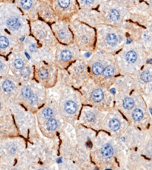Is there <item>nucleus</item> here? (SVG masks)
<instances>
[{
  "mask_svg": "<svg viewBox=\"0 0 152 170\" xmlns=\"http://www.w3.org/2000/svg\"><path fill=\"white\" fill-rule=\"evenodd\" d=\"M124 147L120 140L99 131L91 150V160L97 169H120Z\"/></svg>",
  "mask_w": 152,
  "mask_h": 170,
  "instance_id": "obj_1",
  "label": "nucleus"
},
{
  "mask_svg": "<svg viewBox=\"0 0 152 170\" xmlns=\"http://www.w3.org/2000/svg\"><path fill=\"white\" fill-rule=\"evenodd\" d=\"M57 98L60 113L67 123L75 125L77 124L82 107V94L69 84L66 69H59L56 85L47 89Z\"/></svg>",
  "mask_w": 152,
  "mask_h": 170,
  "instance_id": "obj_2",
  "label": "nucleus"
},
{
  "mask_svg": "<svg viewBox=\"0 0 152 170\" xmlns=\"http://www.w3.org/2000/svg\"><path fill=\"white\" fill-rule=\"evenodd\" d=\"M95 29L97 34L95 50L115 55L126 44V31L124 28L101 24Z\"/></svg>",
  "mask_w": 152,
  "mask_h": 170,
  "instance_id": "obj_3",
  "label": "nucleus"
},
{
  "mask_svg": "<svg viewBox=\"0 0 152 170\" xmlns=\"http://www.w3.org/2000/svg\"><path fill=\"white\" fill-rule=\"evenodd\" d=\"M0 25L5 27L21 42L31 34L30 22L14 5H4L0 7Z\"/></svg>",
  "mask_w": 152,
  "mask_h": 170,
  "instance_id": "obj_4",
  "label": "nucleus"
},
{
  "mask_svg": "<svg viewBox=\"0 0 152 170\" xmlns=\"http://www.w3.org/2000/svg\"><path fill=\"white\" fill-rule=\"evenodd\" d=\"M82 105L94 106L101 110L108 111L114 108V97L109 89L100 86L90 78L79 89Z\"/></svg>",
  "mask_w": 152,
  "mask_h": 170,
  "instance_id": "obj_5",
  "label": "nucleus"
},
{
  "mask_svg": "<svg viewBox=\"0 0 152 170\" xmlns=\"http://www.w3.org/2000/svg\"><path fill=\"white\" fill-rule=\"evenodd\" d=\"M97 10L101 13L104 24L121 28H125L129 16L127 7L115 0H104Z\"/></svg>",
  "mask_w": 152,
  "mask_h": 170,
  "instance_id": "obj_6",
  "label": "nucleus"
},
{
  "mask_svg": "<svg viewBox=\"0 0 152 170\" xmlns=\"http://www.w3.org/2000/svg\"><path fill=\"white\" fill-rule=\"evenodd\" d=\"M69 25L73 34L74 43L81 51L94 53L96 47V29L76 18H72Z\"/></svg>",
  "mask_w": 152,
  "mask_h": 170,
  "instance_id": "obj_7",
  "label": "nucleus"
},
{
  "mask_svg": "<svg viewBox=\"0 0 152 170\" xmlns=\"http://www.w3.org/2000/svg\"><path fill=\"white\" fill-rule=\"evenodd\" d=\"M114 57L121 75L132 74L139 63V53L138 49L133 47L132 43L125 44Z\"/></svg>",
  "mask_w": 152,
  "mask_h": 170,
  "instance_id": "obj_8",
  "label": "nucleus"
},
{
  "mask_svg": "<svg viewBox=\"0 0 152 170\" xmlns=\"http://www.w3.org/2000/svg\"><path fill=\"white\" fill-rule=\"evenodd\" d=\"M128 128V122L126 117L119 110L113 108L107 112L103 121L101 131L112 136L114 138L120 139Z\"/></svg>",
  "mask_w": 152,
  "mask_h": 170,
  "instance_id": "obj_9",
  "label": "nucleus"
},
{
  "mask_svg": "<svg viewBox=\"0 0 152 170\" xmlns=\"http://www.w3.org/2000/svg\"><path fill=\"white\" fill-rule=\"evenodd\" d=\"M22 47L34 64L40 61L53 62L55 50L43 47L31 34L27 36L22 41Z\"/></svg>",
  "mask_w": 152,
  "mask_h": 170,
  "instance_id": "obj_10",
  "label": "nucleus"
},
{
  "mask_svg": "<svg viewBox=\"0 0 152 170\" xmlns=\"http://www.w3.org/2000/svg\"><path fill=\"white\" fill-rule=\"evenodd\" d=\"M30 28L31 34L40 44L46 48L55 50L59 42L53 34L50 25L40 19H37L30 22Z\"/></svg>",
  "mask_w": 152,
  "mask_h": 170,
  "instance_id": "obj_11",
  "label": "nucleus"
},
{
  "mask_svg": "<svg viewBox=\"0 0 152 170\" xmlns=\"http://www.w3.org/2000/svg\"><path fill=\"white\" fill-rule=\"evenodd\" d=\"M59 69L53 62L40 61L34 64V79L47 89L56 85Z\"/></svg>",
  "mask_w": 152,
  "mask_h": 170,
  "instance_id": "obj_12",
  "label": "nucleus"
},
{
  "mask_svg": "<svg viewBox=\"0 0 152 170\" xmlns=\"http://www.w3.org/2000/svg\"><path fill=\"white\" fill-rule=\"evenodd\" d=\"M82 56V51L75 43L62 44L58 43L55 49L53 63L59 69L65 70Z\"/></svg>",
  "mask_w": 152,
  "mask_h": 170,
  "instance_id": "obj_13",
  "label": "nucleus"
},
{
  "mask_svg": "<svg viewBox=\"0 0 152 170\" xmlns=\"http://www.w3.org/2000/svg\"><path fill=\"white\" fill-rule=\"evenodd\" d=\"M69 84L76 89H80L82 85L90 79L88 59L83 56L75 60L66 69Z\"/></svg>",
  "mask_w": 152,
  "mask_h": 170,
  "instance_id": "obj_14",
  "label": "nucleus"
},
{
  "mask_svg": "<svg viewBox=\"0 0 152 170\" xmlns=\"http://www.w3.org/2000/svg\"><path fill=\"white\" fill-rule=\"evenodd\" d=\"M107 112L94 106L83 105L77 123L97 132L101 131L103 121Z\"/></svg>",
  "mask_w": 152,
  "mask_h": 170,
  "instance_id": "obj_15",
  "label": "nucleus"
},
{
  "mask_svg": "<svg viewBox=\"0 0 152 170\" xmlns=\"http://www.w3.org/2000/svg\"><path fill=\"white\" fill-rule=\"evenodd\" d=\"M48 3L60 19L71 21L78 12L76 0H43Z\"/></svg>",
  "mask_w": 152,
  "mask_h": 170,
  "instance_id": "obj_16",
  "label": "nucleus"
},
{
  "mask_svg": "<svg viewBox=\"0 0 152 170\" xmlns=\"http://www.w3.org/2000/svg\"><path fill=\"white\" fill-rule=\"evenodd\" d=\"M113 54L95 50L91 57L88 59V69H89L90 78L93 80L97 79L101 75L104 68L108 64L109 61L112 58Z\"/></svg>",
  "mask_w": 152,
  "mask_h": 170,
  "instance_id": "obj_17",
  "label": "nucleus"
},
{
  "mask_svg": "<svg viewBox=\"0 0 152 170\" xmlns=\"http://www.w3.org/2000/svg\"><path fill=\"white\" fill-rule=\"evenodd\" d=\"M59 114H61V113L59 108L57 98L51 93L47 91V101L35 113L37 125L42 124L43 122Z\"/></svg>",
  "mask_w": 152,
  "mask_h": 170,
  "instance_id": "obj_18",
  "label": "nucleus"
},
{
  "mask_svg": "<svg viewBox=\"0 0 152 170\" xmlns=\"http://www.w3.org/2000/svg\"><path fill=\"white\" fill-rule=\"evenodd\" d=\"M67 122L65 121L61 114L53 117L42 124L37 125L40 132L44 136L50 139H55L58 137L59 133L66 127Z\"/></svg>",
  "mask_w": 152,
  "mask_h": 170,
  "instance_id": "obj_19",
  "label": "nucleus"
},
{
  "mask_svg": "<svg viewBox=\"0 0 152 170\" xmlns=\"http://www.w3.org/2000/svg\"><path fill=\"white\" fill-rule=\"evenodd\" d=\"M75 140L78 147L85 151L91 152L97 132L78 123L75 125Z\"/></svg>",
  "mask_w": 152,
  "mask_h": 170,
  "instance_id": "obj_20",
  "label": "nucleus"
},
{
  "mask_svg": "<svg viewBox=\"0 0 152 170\" xmlns=\"http://www.w3.org/2000/svg\"><path fill=\"white\" fill-rule=\"evenodd\" d=\"M119 75H120V69L113 55L109 61L108 64L104 68L101 75L94 81L100 86L108 89L113 85L116 78Z\"/></svg>",
  "mask_w": 152,
  "mask_h": 170,
  "instance_id": "obj_21",
  "label": "nucleus"
},
{
  "mask_svg": "<svg viewBox=\"0 0 152 170\" xmlns=\"http://www.w3.org/2000/svg\"><path fill=\"white\" fill-rule=\"evenodd\" d=\"M69 23L70 21L59 19L50 25L53 34L59 44H71L74 43L73 34Z\"/></svg>",
  "mask_w": 152,
  "mask_h": 170,
  "instance_id": "obj_22",
  "label": "nucleus"
},
{
  "mask_svg": "<svg viewBox=\"0 0 152 170\" xmlns=\"http://www.w3.org/2000/svg\"><path fill=\"white\" fill-rule=\"evenodd\" d=\"M16 6L21 11L29 22L35 21L38 18L40 0H16Z\"/></svg>",
  "mask_w": 152,
  "mask_h": 170,
  "instance_id": "obj_23",
  "label": "nucleus"
},
{
  "mask_svg": "<svg viewBox=\"0 0 152 170\" xmlns=\"http://www.w3.org/2000/svg\"><path fill=\"white\" fill-rule=\"evenodd\" d=\"M73 18L78 19L94 28L97 25L104 24L101 13L97 9H79Z\"/></svg>",
  "mask_w": 152,
  "mask_h": 170,
  "instance_id": "obj_24",
  "label": "nucleus"
},
{
  "mask_svg": "<svg viewBox=\"0 0 152 170\" xmlns=\"http://www.w3.org/2000/svg\"><path fill=\"white\" fill-rule=\"evenodd\" d=\"M135 105V99L129 94L114 95V108L120 111L124 116L132 111Z\"/></svg>",
  "mask_w": 152,
  "mask_h": 170,
  "instance_id": "obj_25",
  "label": "nucleus"
},
{
  "mask_svg": "<svg viewBox=\"0 0 152 170\" xmlns=\"http://www.w3.org/2000/svg\"><path fill=\"white\" fill-rule=\"evenodd\" d=\"M38 18L49 25H52L60 19L53 8L43 0H40V4L38 9Z\"/></svg>",
  "mask_w": 152,
  "mask_h": 170,
  "instance_id": "obj_26",
  "label": "nucleus"
},
{
  "mask_svg": "<svg viewBox=\"0 0 152 170\" xmlns=\"http://www.w3.org/2000/svg\"><path fill=\"white\" fill-rule=\"evenodd\" d=\"M30 63H32V62L29 60L22 47L19 51L15 52L12 55V59L10 60V66L15 75H16L22 68L25 67Z\"/></svg>",
  "mask_w": 152,
  "mask_h": 170,
  "instance_id": "obj_27",
  "label": "nucleus"
},
{
  "mask_svg": "<svg viewBox=\"0 0 152 170\" xmlns=\"http://www.w3.org/2000/svg\"><path fill=\"white\" fill-rule=\"evenodd\" d=\"M20 81L17 79V77H12L7 76L2 79L0 83V89L2 92L6 95H11L12 93H17L20 85Z\"/></svg>",
  "mask_w": 152,
  "mask_h": 170,
  "instance_id": "obj_28",
  "label": "nucleus"
},
{
  "mask_svg": "<svg viewBox=\"0 0 152 170\" xmlns=\"http://www.w3.org/2000/svg\"><path fill=\"white\" fill-rule=\"evenodd\" d=\"M34 64L33 63H28V65L22 68L18 73L15 75L17 79L20 81V82H28V81L34 79Z\"/></svg>",
  "mask_w": 152,
  "mask_h": 170,
  "instance_id": "obj_29",
  "label": "nucleus"
},
{
  "mask_svg": "<svg viewBox=\"0 0 152 170\" xmlns=\"http://www.w3.org/2000/svg\"><path fill=\"white\" fill-rule=\"evenodd\" d=\"M145 112L142 109L135 106L134 109L129 112L125 117L129 119L131 122L135 124L140 123L145 118Z\"/></svg>",
  "mask_w": 152,
  "mask_h": 170,
  "instance_id": "obj_30",
  "label": "nucleus"
},
{
  "mask_svg": "<svg viewBox=\"0 0 152 170\" xmlns=\"http://www.w3.org/2000/svg\"><path fill=\"white\" fill-rule=\"evenodd\" d=\"M79 9H97L104 0H76Z\"/></svg>",
  "mask_w": 152,
  "mask_h": 170,
  "instance_id": "obj_31",
  "label": "nucleus"
},
{
  "mask_svg": "<svg viewBox=\"0 0 152 170\" xmlns=\"http://www.w3.org/2000/svg\"><path fill=\"white\" fill-rule=\"evenodd\" d=\"M139 79L144 83H149L152 81V73L148 69L142 70L139 74Z\"/></svg>",
  "mask_w": 152,
  "mask_h": 170,
  "instance_id": "obj_32",
  "label": "nucleus"
},
{
  "mask_svg": "<svg viewBox=\"0 0 152 170\" xmlns=\"http://www.w3.org/2000/svg\"><path fill=\"white\" fill-rule=\"evenodd\" d=\"M9 69V66L6 63V60L3 58L0 57V73H6Z\"/></svg>",
  "mask_w": 152,
  "mask_h": 170,
  "instance_id": "obj_33",
  "label": "nucleus"
},
{
  "mask_svg": "<svg viewBox=\"0 0 152 170\" xmlns=\"http://www.w3.org/2000/svg\"><path fill=\"white\" fill-rule=\"evenodd\" d=\"M146 63H148V64H152V59H148L146 61Z\"/></svg>",
  "mask_w": 152,
  "mask_h": 170,
  "instance_id": "obj_34",
  "label": "nucleus"
},
{
  "mask_svg": "<svg viewBox=\"0 0 152 170\" xmlns=\"http://www.w3.org/2000/svg\"><path fill=\"white\" fill-rule=\"evenodd\" d=\"M149 112H150V114H151V116H152V107L149 108Z\"/></svg>",
  "mask_w": 152,
  "mask_h": 170,
  "instance_id": "obj_35",
  "label": "nucleus"
},
{
  "mask_svg": "<svg viewBox=\"0 0 152 170\" xmlns=\"http://www.w3.org/2000/svg\"><path fill=\"white\" fill-rule=\"evenodd\" d=\"M1 108H2V103L1 101H0V109H1Z\"/></svg>",
  "mask_w": 152,
  "mask_h": 170,
  "instance_id": "obj_36",
  "label": "nucleus"
},
{
  "mask_svg": "<svg viewBox=\"0 0 152 170\" xmlns=\"http://www.w3.org/2000/svg\"><path fill=\"white\" fill-rule=\"evenodd\" d=\"M151 6H152V0H151Z\"/></svg>",
  "mask_w": 152,
  "mask_h": 170,
  "instance_id": "obj_37",
  "label": "nucleus"
}]
</instances>
